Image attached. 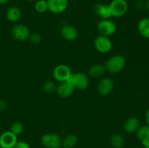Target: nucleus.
I'll list each match as a JSON object with an SVG mask.
<instances>
[{
    "label": "nucleus",
    "mask_w": 149,
    "mask_h": 148,
    "mask_svg": "<svg viewBox=\"0 0 149 148\" xmlns=\"http://www.w3.org/2000/svg\"><path fill=\"white\" fill-rule=\"evenodd\" d=\"M126 65V59L122 55H115L106 61L104 66L106 70L112 74H117L123 71Z\"/></svg>",
    "instance_id": "1"
},
{
    "label": "nucleus",
    "mask_w": 149,
    "mask_h": 148,
    "mask_svg": "<svg viewBox=\"0 0 149 148\" xmlns=\"http://www.w3.org/2000/svg\"><path fill=\"white\" fill-rule=\"evenodd\" d=\"M112 17H123L128 10V3L126 0H112L109 4Z\"/></svg>",
    "instance_id": "2"
},
{
    "label": "nucleus",
    "mask_w": 149,
    "mask_h": 148,
    "mask_svg": "<svg viewBox=\"0 0 149 148\" xmlns=\"http://www.w3.org/2000/svg\"><path fill=\"white\" fill-rule=\"evenodd\" d=\"M75 89L79 90H85L89 86V78L87 75L83 72H77L71 74L68 80Z\"/></svg>",
    "instance_id": "3"
},
{
    "label": "nucleus",
    "mask_w": 149,
    "mask_h": 148,
    "mask_svg": "<svg viewBox=\"0 0 149 148\" xmlns=\"http://www.w3.org/2000/svg\"><path fill=\"white\" fill-rule=\"evenodd\" d=\"M116 29L117 27L116 23L109 19L100 20L97 26V30L99 34L107 37L114 34L116 31Z\"/></svg>",
    "instance_id": "4"
},
{
    "label": "nucleus",
    "mask_w": 149,
    "mask_h": 148,
    "mask_svg": "<svg viewBox=\"0 0 149 148\" xmlns=\"http://www.w3.org/2000/svg\"><path fill=\"white\" fill-rule=\"evenodd\" d=\"M71 74H72V72L71 71V68L68 65H64V64H61L55 66L52 73L54 79L60 83L68 81L71 78Z\"/></svg>",
    "instance_id": "5"
},
{
    "label": "nucleus",
    "mask_w": 149,
    "mask_h": 148,
    "mask_svg": "<svg viewBox=\"0 0 149 148\" xmlns=\"http://www.w3.org/2000/svg\"><path fill=\"white\" fill-rule=\"evenodd\" d=\"M61 141V136L54 133H45L41 138V144L45 148H60Z\"/></svg>",
    "instance_id": "6"
},
{
    "label": "nucleus",
    "mask_w": 149,
    "mask_h": 148,
    "mask_svg": "<svg viewBox=\"0 0 149 148\" xmlns=\"http://www.w3.org/2000/svg\"><path fill=\"white\" fill-rule=\"evenodd\" d=\"M112 41L109 37L99 35L95 39L94 46L96 50L102 54H106L112 49Z\"/></svg>",
    "instance_id": "7"
},
{
    "label": "nucleus",
    "mask_w": 149,
    "mask_h": 148,
    "mask_svg": "<svg viewBox=\"0 0 149 148\" xmlns=\"http://www.w3.org/2000/svg\"><path fill=\"white\" fill-rule=\"evenodd\" d=\"M13 37L19 41H25L29 39L30 36V30L26 26L23 24H16L11 30Z\"/></svg>",
    "instance_id": "8"
},
{
    "label": "nucleus",
    "mask_w": 149,
    "mask_h": 148,
    "mask_svg": "<svg viewBox=\"0 0 149 148\" xmlns=\"http://www.w3.org/2000/svg\"><path fill=\"white\" fill-rule=\"evenodd\" d=\"M113 89H114V82L112 78H109V77L103 78L100 80L97 84V92L103 97L109 95L113 91Z\"/></svg>",
    "instance_id": "9"
},
{
    "label": "nucleus",
    "mask_w": 149,
    "mask_h": 148,
    "mask_svg": "<svg viewBox=\"0 0 149 148\" xmlns=\"http://www.w3.org/2000/svg\"><path fill=\"white\" fill-rule=\"evenodd\" d=\"M48 10L54 14H61L68 8V0H47Z\"/></svg>",
    "instance_id": "10"
},
{
    "label": "nucleus",
    "mask_w": 149,
    "mask_h": 148,
    "mask_svg": "<svg viewBox=\"0 0 149 148\" xmlns=\"http://www.w3.org/2000/svg\"><path fill=\"white\" fill-rule=\"evenodd\" d=\"M17 142V136L10 131H6L0 135V147L13 148Z\"/></svg>",
    "instance_id": "11"
},
{
    "label": "nucleus",
    "mask_w": 149,
    "mask_h": 148,
    "mask_svg": "<svg viewBox=\"0 0 149 148\" xmlns=\"http://www.w3.org/2000/svg\"><path fill=\"white\" fill-rule=\"evenodd\" d=\"M75 88L69 81H64L60 83L59 85L57 86L56 93L61 98H68L71 97L74 92Z\"/></svg>",
    "instance_id": "12"
},
{
    "label": "nucleus",
    "mask_w": 149,
    "mask_h": 148,
    "mask_svg": "<svg viewBox=\"0 0 149 148\" xmlns=\"http://www.w3.org/2000/svg\"><path fill=\"white\" fill-rule=\"evenodd\" d=\"M61 34L64 39L68 41H75L78 37V30L74 26L71 25H65L63 26L61 30Z\"/></svg>",
    "instance_id": "13"
},
{
    "label": "nucleus",
    "mask_w": 149,
    "mask_h": 148,
    "mask_svg": "<svg viewBox=\"0 0 149 148\" xmlns=\"http://www.w3.org/2000/svg\"><path fill=\"white\" fill-rule=\"evenodd\" d=\"M140 126L141 122L139 119L136 117H131L125 120L123 125V129L127 133H136Z\"/></svg>",
    "instance_id": "14"
},
{
    "label": "nucleus",
    "mask_w": 149,
    "mask_h": 148,
    "mask_svg": "<svg viewBox=\"0 0 149 148\" xmlns=\"http://www.w3.org/2000/svg\"><path fill=\"white\" fill-rule=\"evenodd\" d=\"M94 11L96 15L98 16L102 20H106L111 17V13L109 6L107 4L98 3L95 4L94 7Z\"/></svg>",
    "instance_id": "15"
},
{
    "label": "nucleus",
    "mask_w": 149,
    "mask_h": 148,
    "mask_svg": "<svg viewBox=\"0 0 149 148\" xmlns=\"http://www.w3.org/2000/svg\"><path fill=\"white\" fill-rule=\"evenodd\" d=\"M106 71V70L104 65L96 63L90 67V68L88 69V75L92 78H97L103 76Z\"/></svg>",
    "instance_id": "16"
},
{
    "label": "nucleus",
    "mask_w": 149,
    "mask_h": 148,
    "mask_svg": "<svg viewBox=\"0 0 149 148\" xmlns=\"http://www.w3.org/2000/svg\"><path fill=\"white\" fill-rule=\"evenodd\" d=\"M135 133L138 139L143 146L149 142V126L148 125L140 126Z\"/></svg>",
    "instance_id": "17"
},
{
    "label": "nucleus",
    "mask_w": 149,
    "mask_h": 148,
    "mask_svg": "<svg viewBox=\"0 0 149 148\" xmlns=\"http://www.w3.org/2000/svg\"><path fill=\"white\" fill-rule=\"evenodd\" d=\"M22 15L21 10L17 7H11L7 10L6 17L8 21L11 23H16L20 19Z\"/></svg>",
    "instance_id": "18"
},
{
    "label": "nucleus",
    "mask_w": 149,
    "mask_h": 148,
    "mask_svg": "<svg viewBox=\"0 0 149 148\" xmlns=\"http://www.w3.org/2000/svg\"><path fill=\"white\" fill-rule=\"evenodd\" d=\"M138 30L143 37L149 39V17H144L138 21Z\"/></svg>",
    "instance_id": "19"
},
{
    "label": "nucleus",
    "mask_w": 149,
    "mask_h": 148,
    "mask_svg": "<svg viewBox=\"0 0 149 148\" xmlns=\"http://www.w3.org/2000/svg\"><path fill=\"white\" fill-rule=\"evenodd\" d=\"M78 138L77 135L74 133H70L66 135L61 141V147L63 148H73L76 146Z\"/></svg>",
    "instance_id": "20"
},
{
    "label": "nucleus",
    "mask_w": 149,
    "mask_h": 148,
    "mask_svg": "<svg viewBox=\"0 0 149 148\" xmlns=\"http://www.w3.org/2000/svg\"><path fill=\"white\" fill-rule=\"evenodd\" d=\"M110 144L113 148H122L125 145V139L119 133H114L111 136Z\"/></svg>",
    "instance_id": "21"
},
{
    "label": "nucleus",
    "mask_w": 149,
    "mask_h": 148,
    "mask_svg": "<svg viewBox=\"0 0 149 148\" xmlns=\"http://www.w3.org/2000/svg\"><path fill=\"white\" fill-rule=\"evenodd\" d=\"M34 9L37 12L44 13L48 10L47 0H37L34 4Z\"/></svg>",
    "instance_id": "22"
},
{
    "label": "nucleus",
    "mask_w": 149,
    "mask_h": 148,
    "mask_svg": "<svg viewBox=\"0 0 149 148\" xmlns=\"http://www.w3.org/2000/svg\"><path fill=\"white\" fill-rule=\"evenodd\" d=\"M57 86L54 82L51 81H47L42 85V89L45 93L47 94H53L56 92Z\"/></svg>",
    "instance_id": "23"
},
{
    "label": "nucleus",
    "mask_w": 149,
    "mask_h": 148,
    "mask_svg": "<svg viewBox=\"0 0 149 148\" xmlns=\"http://www.w3.org/2000/svg\"><path fill=\"white\" fill-rule=\"evenodd\" d=\"M23 131V126L20 122H15L10 127V131L15 134L16 136L20 134Z\"/></svg>",
    "instance_id": "24"
},
{
    "label": "nucleus",
    "mask_w": 149,
    "mask_h": 148,
    "mask_svg": "<svg viewBox=\"0 0 149 148\" xmlns=\"http://www.w3.org/2000/svg\"><path fill=\"white\" fill-rule=\"evenodd\" d=\"M28 40L30 41L33 44H37L40 43L41 41H42V36H41L40 34H39L38 33H36V32H34V33H31Z\"/></svg>",
    "instance_id": "25"
},
{
    "label": "nucleus",
    "mask_w": 149,
    "mask_h": 148,
    "mask_svg": "<svg viewBox=\"0 0 149 148\" xmlns=\"http://www.w3.org/2000/svg\"><path fill=\"white\" fill-rule=\"evenodd\" d=\"M13 148H31L30 145L26 142L23 141H17V143L14 146Z\"/></svg>",
    "instance_id": "26"
},
{
    "label": "nucleus",
    "mask_w": 149,
    "mask_h": 148,
    "mask_svg": "<svg viewBox=\"0 0 149 148\" xmlns=\"http://www.w3.org/2000/svg\"><path fill=\"white\" fill-rule=\"evenodd\" d=\"M6 107H7V104H6L5 101L0 100V111H3L5 110Z\"/></svg>",
    "instance_id": "27"
},
{
    "label": "nucleus",
    "mask_w": 149,
    "mask_h": 148,
    "mask_svg": "<svg viewBox=\"0 0 149 148\" xmlns=\"http://www.w3.org/2000/svg\"><path fill=\"white\" fill-rule=\"evenodd\" d=\"M145 120H146V125L149 126V108L146 110V112Z\"/></svg>",
    "instance_id": "28"
},
{
    "label": "nucleus",
    "mask_w": 149,
    "mask_h": 148,
    "mask_svg": "<svg viewBox=\"0 0 149 148\" xmlns=\"http://www.w3.org/2000/svg\"><path fill=\"white\" fill-rule=\"evenodd\" d=\"M144 6H145L146 9L149 11V0H146V1L145 4H144Z\"/></svg>",
    "instance_id": "29"
},
{
    "label": "nucleus",
    "mask_w": 149,
    "mask_h": 148,
    "mask_svg": "<svg viewBox=\"0 0 149 148\" xmlns=\"http://www.w3.org/2000/svg\"><path fill=\"white\" fill-rule=\"evenodd\" d=\"M8 1V0H0V5H4L6 4Z\"/></svg>",
    "instance_id": "30"
},
{
    "label": "nucleus",
    "mask_w": 149,
    "mask_h": 148,
    "mask_svg": "<svg viewBox=\"0 0 149 148\" xmlns=\"http://www.w3.org/2000/svg\"><path fill=\"white\" fill-rule=\"evenodd\" d=\"M144 148H149V142L144 145Z\"/></svg>",
    "instance_id": "31"
},
{
    "label": "nucleus",
    "mask_w": 149,
    "mask_h": 148,
    "mask_svg": "<svg viewBox=\"0 0 149 148\" xmlns=\"http://www.w3.org/2000/svg\"><path fill=\"white\" fill-rule=\"evenodd\" d=\"M29 1H36V0H27Z\"/></svg>",
    "instance_id": "32"
},
{
    "label": "nucleus",
    "mask_w": 149,
    "mask_h": 148,
    "mask_svg": "<svg viewBox=\"0 0 149 148\" xmlns=\"http://www.w3.org/2000/svg\"><path fill=\"white\" fill-rule=\"evenodd\" d=\"M96 1H101V0H96Z\"/></svg>",
    "instance_id": "33"
}]
</instances>
